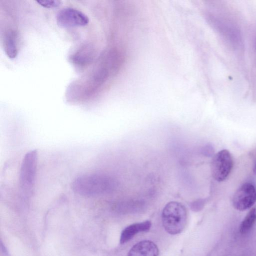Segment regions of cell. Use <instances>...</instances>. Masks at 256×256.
<instances>
[{
  "instance_id": "obj_1",
  "label": "cell",
  "mask_w": 256,
  "mask_h": 256,
  "mask_svg": "<svg viewBox=\"0 0 256 256\" xmlns=\"http://www.w3.org/2000/svg\"><path fill=\"white\" fill-rule=\"evenodd\" d=\"M112 180L99 174H85L78 176L72 184V190L84 196H94L108 192L112 187Z\"/></svg>"
},
{
  "instance_id": "obj_2",
  "label": "cell",
  "mask_w": 256,
  "mask_h": 256,
  "mask_svg": "<svg viewBox=\"0 0 256 256\" xmlns=\"http://www.w3.org/2000/svg\"><path fill=\"white\" fill-rule=\"evenodd\" d=\"M163 226L170 234H176L183 231L188 220L184 206L178 202H170L164 208L162 213Z\"/></svg>"
},
{
  "instance_id": "obj_3",
  "label": "cell",
  "mask_w": 256,
  "mask_h": 256,
  "mask_svg": "<svg viewBox=\"0 0 256 256\" xmlns=\"http://www.w3.org/2000/svg\"><path fill=\"white\" fill-rule=\"evenodd\" d=\"M38 160V151L32 150L25 154L20 165L19 186L21 192L26 196H30L34 190Z\"/></svg>"
},
{
  "instance_id": "obj_4",
  "label": "cell",
  "mask_w": 256,
  "mask_h": 256,
  "mask_svg": "<svg viewBox=\"0 0 256 256\" xmlns=\"http://www.w3.org/2000/svg\"><path fill=\"white\" fill-rule=\"evenodd\" d=\"M233 161L231 154L228 150H222L213 156L210 164L213 178L220 182L224 180L231 172Z\"/></svg>"
},
{
  "instance_id": "obj_5",
  "label": "cell",
  "mask_w": 256,
  "mask_h": 256,
  "mask_svg": "<svg viewBox=\"0 0 256 256\" xmlns=\"http://www.w3.org/2000/svg\"><path fill=\"white\" fill-rule=\"evenodd\" d=\"M56 22L61 28H74L87 25L89 19L86 14L78 10L66 8L57 14Z\"/></svg>"
},
{
  "instance_id": "obj_6",
  "label": "cell",
  "mask_w": 256,
  "mask_h": 256,
  "mask_svg": "<svg viewBox=\"0 0 256 256\" xmlns=\"http://www.w3.org/2000/svg\"><path fill=\"white\" fill-rule=\"evenodd\" d=\"M256 202V188L250 182L242 184L234 194L232 204L234 208L244 211L250 208Z\"/></svg>"
},
{
  "instance_id": "obj_7",
  "label": "cell",
  "mask_w": 256,
  "mask_h": 256,
  "mask_svg": "<svg viewBox=\"0 0 256 256\" xmlns=\"http://www.w3.org/2000/svg\"><path fill=\"white\" fill-rule=\"evenodd\" d=\"M157 246L152 242L144 240L134 245L130 250L128 256H158Z\"/></svg>"
},
{
  "instance_id": "obj_8",
  "label": "cell",
  "mask_w": 256,
  "mask_h": 256,
  "mask_svg": "<svg viewBox=\"0 0 256 256\" xmlns=\"http://www.w3.org/2000/svg\"><path fill=\"white\" fill-rule=\"evenodd\" d=\"M152 226L149 220L132 224L126 227L122 232L120 242L124 244L130 240L136 234L148 232Z\"/></svg>"
},
{
  "instance_id": "obj_9",
  "label": "cell",
  "mask_w": 256,
  "mask_h": 256,
  "mask_svg": "<svg viewBox=\"0 0 256 256\" xmlns=\"http://www.w3.org/2000/svg\"><path fill=\"white\" fill-rule=\"evenodd\" d=\"M18 34L12 30H8L4 36V44L6 54L10 58H15L18 53Z\"/></svg>"
},
{
  "instance_id": "obj_10",
  "label": "cell",
  "mask_w": 256,
  "mask_h": 256,
  "mask_svg": "<svg viewBox=\"0 0 256 256\" xmlns=\"http://www.w3.org/2000/svg\"><path fill=\"white\" fill-rule=\"evenodd\" d=\"M90 46H84L74 56L72 59L78 64H84L90 62L94 57V50Z\"/></svg>"
},
{
  "instance_id": "obj_11",
  "label": "cell",
  "mask_w": 256,
  "mask_h": 256,
  "mask_svg": "<svg viewBox=\"0 0 256 256\" xmlns=\"http://www.w3.org/2000/svg\"><path fill=\"white\" fill-rule=\"evenodd\" d=\"M256 222V208H253L247 214L240 226V232L246 234L253 227Z\"/></svg>"
},
{
  "instance_id": "obj_12",
  "label": "cell",
  "mask_w": 256,
  "mask_h": 256,
  "mask_svg": "<svg viewBox=\"0 0 256 256\" xmlns=\"http://www.w3.org/2000/svg\"><path fill=\"white\" fill-rule=\"evenodd\" d=\"M36 2L43 7L49 8H58L62 4L61 0H39Z\"/></svg>"
},
{
  "instance_id": "obj_13",
  "label": "cell",
  "mask_w": 256,
  "mask_h": 256,
  "mask_svg": "<svg viewBox=\"0 0 256 256\" xmlns=\"http://www.w3.org/2000/svg\"><path fill=\"white\" fill-rule=\"evenodd\" d=\"M253 171H254V172L256 174V162L254 165Z\"/></svg>"
},
{
  "instance_id": "obj_14",
  "label": "cell",
  "mask_w": 256,
  "mask_h": 256,
  "mask_svg": "<svg viewBox=\"0 0 256 256\" xmlns=\"http://www.w3.org/2000/svg\"><path fill=\"white\" fill-rule=\"evenodd\" d=\"M255 46H256V43H255Z\"/></svg>"
}]
</instances>
